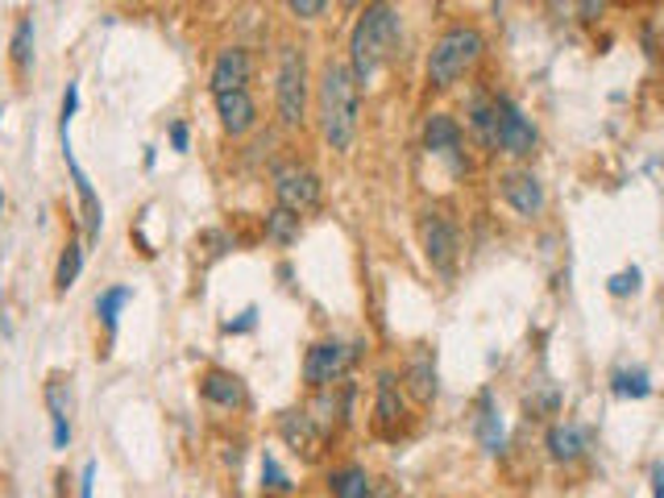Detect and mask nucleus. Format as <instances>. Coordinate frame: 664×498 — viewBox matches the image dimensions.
I'll list each match as a JSON object with an SVG mask.
<instances>
[{
	"mask_svg": "<svg viewBox=\"0 0 664 498\" xmlns=\"http://www.w3.org/2000/svg\"><path fill=\"white\" fill-rule=\"evenodd\" d=\"M424 150L432 158H444L453 171L465 167V150H461V125L449 113H432L424 120Z\"/></svg>",
	"mask_w": 664,
	"mask_h": 498,
	"instance_id": "nucleus-11",
	"label": "nucleus"
},
{
	"mask_svg": "<svg viewBox=\"0 0 664 498\" xmlns=\"http://www.w3.org/2000/svg\"><path fill=\"white\" fill-rule=\"evenodd\" d=\"M652 495L664 498V465H652Z\"/></svg>",
	"mask_w": 664,
	"mask_h": 498,
	"instance_id": "nucleus-34",
	"label": "nucleus"
},
{
	"mask_svg": "<svg viewBox=\"0 0 664 498\" xmlns=\"http://www.w3.org/2000/svg\"><path fill=\"white\" fill-rule=\"evenodd\" d=\"M46 412H51L54 448H67L71 445V391H67V379H59V374L46 382Z\"/></svg>",
	"mask_w": 664,
	"mask_h": 498,
	"instance_id": "nucleus-16",
	"label": "nucleus"
},
{
	"mask_svg": "<svg viewBox=\"0 0 664 498\" xmlns=\"http://www.w3.org/2000/svg\"><path fill=\"white\" fill-rule=\"evenodd\" d=\"M0 208H4V195H0Z\"/></svg>",
	"mask_w": 664,
	"mask_h": 498,
	"instance_id": "nucleus-36",
	"label": "nucleus"
},
{
	"mask_svg": "<svg viewBox=\"0 0 664 498\" xmlns=\"http://www.w3.org/2000/svg\"><path fill=\"white\" fill-rule=\"evenodd\" d=\"M266 237L274 245H291V241L299 237V216L287 212V208H274L271 216H266Z\"/></svg>",
	"mask_w": 664,
	"mask_h": 498,
	"instance_id": "nucleus-25",
	"label": "nucleus"
},
{
	"mask_svg": "<svg viewBox=\"0 0 664 498\" xmlns=\"http://www.w3.org/2000/svg\"><path fill=\"white\" fill-rule=\"evenodd\" d=\"M361 345H345V341H316L312 349L304 353V382L312 391H328V386H337V382L354 370V361H358Z\"/></svg>",
	"mask_w": 664,
	"mask_h": 498,
	"instance_id": "nucleus-5",
	"label": "nucleus"
},
{
	"mask_svg": "<svg viewBox=\"0 0 664 498\" xmlns=\"http://www.w3.org/2000/svg\"><path fill=\"white\" fill-rule=\"evenodd\" d=\"M278 432H283V441H287L295 453H304V457H312L316 448H320V424L312 420V415L299 407V412H283L278 415Z\"/></svg>",
	"mask_w": 664,
	"mask_h": 498,
	"instance_id": "nucleus-17",
	"label": "nucleus"
},
{
	"mask_svg": "<svg viewBox=\"0 0 664 498\" xmlns=\"http://www.w3.org/2000/svg\"><path fill=\"white\" fill-rule=\"evenodd\" d=\"M498 195H503V204L512 208L515 216H524V221H536L548 204L545 183H540L528 167H512V171L498 174Z\"/></svg>",
	"mask_w": 664,
	"mask_h": 498,
	"instance_id": "nucleus-9",
	"label": "nucleus"
},
{
	"mask_svg": "<svg viewBox=\"0 0 664 498\" xmlns=\"http://www.w3.org/2000/svg\"><path fill=\"white\" fill-rule=\"evenodd\" d=\"M399 9L391 4H370L358 18L354 34H349V71L358 87L375 84V75L394 59L399 51Z\"/></svg>",
	"mask_w": 664,
	"mask_h": 498,
	"instance_id": "nucleus-2",
	"label": "nucleus"
},
{
	"mask_svg": "<svg viewBox=\"0 0 664 498\" xmlns=\"http://www.w3.org/2000/svg\"><path fill=\"white\" fill-rule=\"evenodd\" d=\"M59 129H63V158H67L71 183H75V191H80V204H84L87 237H101V229H104L101 195H96V188H92V179H87V171L80 167V162H75V155H71V125H59Z\"/></svg>",
	"mask_w": 664,
	"mask_h": 498,
	"instance_id": "nucleus-13",
	"label": "nucleus"
},
{
	"mask_svg": "<svg viewBox=\"0 0 664 498\" xmlns=\"http://www.w3.org/2000/svg\"><path fill=\"white\" fill-rule=\"evenodd\" d=\"M271 188H274L278 208H287V212H295V216L312 212L324 195L320 174L312 171V167H304V162H283V167H274Z\"/></svg>",
	"mask_w": 664,
	"mask_h": 498,
	"instance_id": "nucleus-6",
	"label": "nucleus"
},
{
	"mask_svg": "<svg viewBox=\"0 0 664 498\" xmlns=\"http://www.w3.org/2000/svg\"><path fill=\"white\" fill-rule=\"evenodd\" d=\"M92 478H96V462H87L80 474V498H92Z\"/></svg>",
	"mask_w": 664,
	"mask_h": 498,
	"instance_id": "nucleus-33",
	"label": "nucleus"
},
{
	"mask_svg": "<svg viewBox=\"0 0 664 498\" xmlns=\"http://www.w3.org/2000/svg\"><path fill=\"white\" fill-rule=\"evenodd\" d=\"M254 320H257V311L245 308L238 320H229V325H224V332H250V328H254Z\"/></svg>",
	"mask_w": 664,
	"mask_h": 498,
	"instance_id": "nucleus-31",
	"label": "nucleus"
},
{
	"mask_svg": "<svg viewBox=\"0 0 664 498\" xmlns=\"http://www.w3.org/2000/svg\"><path fill=\"white\" fill-rule=\"evenodd\" d=\"M640 292V271L631 266V271H619V275L611 278V295H635Z\"/></svg>",
	"mask_w": 664,
	"mask_h": 498,
	"instance_id": "nucleus-30",
	"label": "nucleus"
},
{
	"mask_svg": "<svg viewBox=\"0 0 664 498\" xmlns=\"http://www.w3.org/2000/svg\"><path fill=\"white\" fill-rule=\"evenodd\" d=\"M80 271H84V245H80V241H67V250L59 254V266H54V287H59V292H71Z\"/></svg>",
	"mask_w": 664,
	"mask_h": 498,
	"instance_id": "nucleus-23",
	"label": "nucleus"
},
{
	"mask_svg": "<svg viewBox=\"0 0 664 498\" xmlns=\"http://www.w3.org/2000/svg\"><path fill=\"white\" fill-rule=\"evenodd\" d=\"M250 75H254V63H250V51L245 46H224L217 54V63H212V96H229V92H245L250 84Z\"/></svg>",
	"mask_w": 664,
	"mask_h": 498,
	"instance_id": "nucleus-12",
	"label": "nucleus"
},
{
	"mask_svg": "<svg viewBox=\"0 0 664 498\" xmlns=\"http://www.w3.org/2000/svg\"><path fill=\"white\" fill-rule=\"evenodd\" d=\"M408 386L420 403H428V399L436 395V370H432V353L428 349H415L408 358Z\"/></svg>",
	"mask_w": 664,
	"mask_h": 498,
	"instance_id": "nucleus-21",
	"label": "nucleus"
},
{
	"mask_svg": "<svg viewBox=\"0 0 664 498\" xmlns=\"http://www.w3.org/2000/svg\"><path fill=\"white\" fill-rule=\"evenodd\" d=\"M13 63H18V71H25L30 63H34V18H21L18 30H13Z\"/></svg>",
	"mask_w": 664,
	"mask_h": 498,
	"instance_id": "nucleus-26",
	"label": "nucleus"
},
{
	"mask_svg": "<svg viewBox=\"0 0 664 498\" xmlns=\"http://www.w3.org/2000/svg\"><path fill=\"white\" fill-rule=\"evenodd\" d=\"M134 299V292L129 287H108V292L96 295V316H101V325L108 328V332H117V316L120 308Z\"/></svg>",
	"mask_w": 664,
	"mask_h": 498,
	"instance_id": "nucleus-24",
	"label": "nucleus"
},
{
	"mask_svg": "<svg viewBox=\"0 0 664 498\" xmlns=\"http://www.w3.org/2000/svg\"><path fill=\"white\" fill-rule=\"evenodd\" d=\"M217 117H221V129L224 134H250L257 125V104L250 92H229V96H217Z\"/></svg>",
	"mask_w": 664,
	"mask_h": 498,
	"instance_id": "nucleus-14",
	"label": "nucleus"
},
{
	"mask_svg": "<svg viewBox=\"0 0 664 498\" xmlns=\"http://www.w3.org/2000/svg\"><path fill=\"white\" fill-rule=\"evenodd\" d=\"M614 395L647 399V395H652V382H647L644 370H619V374H614Z\"/></svg>",
	"mask_w": 664,
	"mask_h": 498,
	"instance_id": "nucleus-27",
	"label": "nucleus"
},
{
	"mask_svg": "<svg viewBox=\"0 0 664 498\" xmlns=\"http://www.w3.org/2000/svg\"><path fill=\"white\" fill-rule=\"evenodd\" d=\"M262 490H266V495H291V490H295V481L283 474V465L274 462L271 453L262 457Z\"/></svg>",
	"mask_w": 664,
	"mask_h": 498,
	"instance_id": "nucleus-28",
	"label": "nucleus"
},
{
	"mask_svg": "<svg viewBox=\"0 0 664 498\" xmlns=\"http://www.w3.org/2000/svg\"><path fill=\"white\" fill-rule=\"evenodd\" d=\"M274 108L287 129H299L307 120V59L299 46L278 51V84H274Z\"/></svg>",
	"mask_w": 664,
	"mask_h": 498,
	"instance_id": "nucleus-4",
	"label": "nucleus"
},
{
	"mask_svg": "<svg viewBox=\"0 0 664 498\" xmlns=\"http://www.w3.org/2000/svg\"><path fill=\"white\" fill-rule=\"evenodd\" d=\"M328 495L333 498H370V474H366V465H337V469H328Z\"/></svg>",
	"mask_w": 664,
	"mask_h": 498,
	"instance_id": "nucleus-20",
	"label": "nucleus"
},
{
	"mask_svg": "<svg viewBox=\"0 0 664 498\" xmlns=\"http://www.w3.org/2000/svg\"><path fill=\"white\" fill-rule=\"evenodd\" d=\"M420 241H424L428 266H432L436 275H453L461 237H457V224L449 221V212H424V221H420Z\"/></svg>",
	"mask_w": 664,
	"mask_h": 498,
	"instance_id": "nucleus-8",
	"label": "nucleus"
},
{
	"mask_svg": "<svg viewBox=\"0 0 664 498\" xmlns=\"http://www.w3.org/2000/svg\"><path fill=\"white\" fill-rule=\"evenodd\" d=\"M548 445V457L552 462H578L581 453H586V432H581V424H569V420H561V424H552L545 436Z\"/></svg>",
	"mask_w": 664,
	"mask_h": 498,
	"instance_id": "nucleus-18",
	"label": "nucleus"
},
{
	"mask_svg": "<svg viewBox=\"0 0 664 498\" xmlns=\"http://www.w3.org/2000/svg\"><path fill=\"white\" fill-rule=\"evenodd\" d=\"M287 13L299 21H316L320 13H328V4H324V0H291Z\"/></svg>",
	"mask_w": 664,
	"mask_h": 498,
	"instance_id": "nucleus-29",
	"label": "nucleus"
},
{
	"mask_svg": "<svg viewBox=\"0 0 664 498\" xmlns=\"http://www.w3.org/2000/svg\"><path fill=\"white\" fill-rule=\"evenodd\" d=\"M470 129H474L486 150H494V96L477 92L474 100H470Z\"/></svg>",
	"mask_w": 664,
	"mask_h": 498,
	"instance_id": "nucleus-22",
	"label": "nucleus"
},
{
	"mask_svg": "<svg viewBox=\"0 0 664 498\" xmlns=\"http://www.w3.org/2000/svg\"><path fill=\"white\" fill-rule=\"evenodd\" d=\"M200 395H204L212 407H224V412L245 407V386H241V379L229 374V370H208L204 379H200Z\"/></svg>",
	"mask_w": 664,
	"mask_h": 498,
	"instance_id": "nucleus-15",
	"label": "nucleus"
},
{
	"mask_svg": "<svg viewBox=\"0 0 664 498\" xmlns=\"http://www.w3.org/2000/svg\"><path fill=\"white\" fill-rule=\"evenodd\" d=\"M494 150L512 158H528L536 150V125L512 96H494Z\"/></svg>",
	"mask_w": 664,
	"mask_h": 498,
	"instance_id": "nucleus-7",
	"label": "nucleus"
},
{
	"mask_svg": "<svg viewBox=\"0 0 664 498\" xmlns=\"http://www.w3.org/2000/svg\"><path fill=\"white\" fill-rule=\"evenodd\" d=\"M358 113H361V87L354 80L349 63L328 59L316 80V117H320V134L333 150H349L358 138Z\"/></svg>",
	"mask_w": 664,
	"mask_h": 498,
	"instance_id": "nucleus-1",
	"label": "nucleus"
},
{
	"mask_svg": "<svg viewBox=\"0 0 664 498\" xmlns=\"http://www.w3.org/2000/svg\"><path fill=\"white\" fill-rule=\"evenodd\" d=\"M408 424V399H403V386L394 379L391 370H382L378 374V386H375V428L378 436H387L394 441L399 432Z\"/></svg>",
	"mask_w": 664,
	"mask_h": 498,
	"instance_id": "nucleus-10",
	"label": "nucleus"
},
{
	"mask_svg": "<svg viewBox=\"0 0 664 498\" xmlns=\"http://www.w3.org/2000/svg\"><path fill=\"white\" fill-rule=\"evenodd\" d=\"M482 51H486V42L474 25H449L428 51V84L453 87L461 75H470L477 67Z\"/></svg>",
	"mask_w": 664,
	"mask_h": 498,
	"instance_id": "nucleus-3",
	"label": "nucleus"
},
{
	"mask_svg": "<svg viewBox=\"0 0 664 498\" xmlns=\"http://www.w3.org/2000/svg\"><path fill=\"white\" fill-rule=\"evenodd\" d=\"M474 432L486 453H503V415H498V403H494L491 391H482V399H477Z\"/></svg>",
	"mask_w": 664,
	"mask_h": 498,
	"instance_id": "nucleus-19",
	"label": "nucleus"
},
{
	"mask_svg": "<svg viewBox=\"0 0 664 498\" xmlns=\"http://www.w3.org/2000/svg\"><path fill=\"white\" fill-rule=\"evenodd\" d=\"M171 146L179 150V155H183V150L191 146V134H188V125H183V120H175V125H171Z\"/></svg>",
	"mask_w": 664,
	"mask_h": 498,
	"instance_id": "nucleus-32",
	"label": "nucleus"
},
{
	"mask_svg": "<svg viewBox=\"0 0 664 498\" xmlns=\"http://www.w3.org/2000/svg\"><path fill=\"white\" fill-rule=\"evenodd\" d=\"M63 486H59V498H67V478H59Z\"/></svg>",
	"mask_w": 664,
	"mask_h": 498,
	"instance_id": "nucleus-35",
	"label": "nucleus"
}]
</instances>
